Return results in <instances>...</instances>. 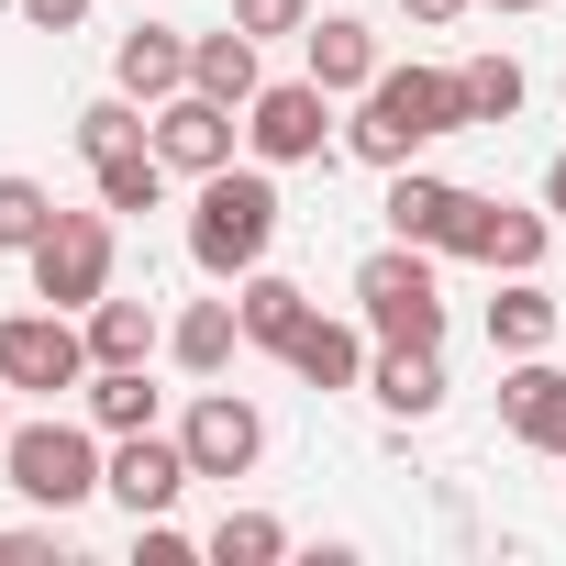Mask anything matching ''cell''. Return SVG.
<instances>
[{"label": "cell", "instance_id": "obj_32", "mask_svg": "<svg viewBox=\"0 0 566 566\" xmlns=\"http://www.w3.org/2000/svg\"><path fill=\"white\" fill-rule=\"evenodd\" d=\"M400 12H411V23H422V34H444V23H455V12H478V0H400Z\"/></svg>", "mask_w": 566, "mask_h": 566}, {"label": "cell", "instance_id": "obj_21", "mask_svg": "<svg viewBox=\"0 0 566 566\" xmlns=\"http://www.w3.org/2000/svg\"><path fill=\"white\" fill-rule=\"evenodd\" d=\"M189 90H211V101H255L266 90V67H255V34L244 23H222V34H189Z\"/></svg>", "mask_w": 566, "mask_h": 566}, {"label": "cell", "instance_id": "obj_8", "mask_svg": "<svg viewBox=\"0 0 566 566\" xmlns=\"http://www.w3.org/2000/svg\"><path fill=\"white\" fill-rule=\"evenodd\" d=\"M145 145H156L178 178H211V167H233L244 112H233V101H211V90H178V101H156V112H145Z\"/></svg>", "mask_w": 566, "mask_h": 566}, {"label": "cell", "instance_id": "obj_1", "mask_svg": "<svg viewBox=\"0 0 566 566\" xmlns=\"http://www.w3.org/2000/svg\"><path fill=\"white\" fill-rule=\"evenodd\" d=\"M444 134H467L455 67H378V78L356 90V123H345V145H356L367 167H422Z\"/></svg>", "mask_w": 566, "mask_h": 566}, {"label": "cell", "instance_id": "obj_7", "mask_svg": "<svg viewBox=\"0 0 566 566\" xmlns=\"http://www.w3.org/2000/svg\"><path fill=\"white\" fill-rule=\"evenodd\" d=\"M112 222H123V211H56V222H45V244L23 255V266H34V301L90 312V301L112 290Z\"/></svg>", "mask_w": 566, "mask_h": 566}, {"label": "cell", "instance_id": "obj_33", "mask_svg": "<svg viewBox=\"0 0 566 566\" xmlns=\"http://www.w3.org/2000/svg\"><path fill=\"white\" fill-rule=\"evenodd\" d=\"M544 211H555V233H566V156L544 167Z\"/></svg>", "mask_w": 566, "mask_h": 566}, {"label": "cell", "instance_id": "obj_19", "mask_svg": "<svg viewBox=\"0 0 566 566\" xmlns=\"http://www.w3.org/2000/svg\"><path fill=\"white\" fill-rule=\"evenodd\" d=\"M90 367H145L156 345H167V323H156V301H123V290H101L90 312Z\"/></svg>", "mask_w": 566, "mask_h": 566}, {"label": "cell", "instance_id": "obj_35", "mask_svg": "<svg viewBox=\"0 0 566 566\" xmlns=\"http://www.w3.org/2000/svg\"><path fill=\"white\" fill-rule=\"evenodd\" d=\"M0 433H12V411H0Z\"/></svg>", "mask_w": 566, "mask_h": 566}, {"label": "cell", "instance_id": "obj_27", "mask_svg": "<svg viewBox=\"0 0 566 566\" xmlns=\"http://www.w3.org/2000/svg\"><path fill=\"white\" fill-rule=\"evenodd\" d=\"M123 145H145V101H134V90H101V101H78V156L101 167V156H123Z\"/></svg>", "mask_w": 566, "mask_h": 566}, {"label": "cell", "instance_id": "obj_18", "mask_svg": "<svg viewBox=\"0 0 566 566\" xmlns=\"http://www.w3.org/2000/svg\"><path fill=\"white\" fill-rule=\"evenodd\" d=\"M233 312H244V345L290 356V334L312 323V290H301V277H277V266H255V277H233Z\"/></svg>", "mask_w": 566, "mask_h": 566}, {"label": "cell", "instance_id": "obj_9", "mask_svg": "<svg viewBox=\"0 0 566 566\" xmlns=\"http://www.w3.org/2000/svg\"><path fill=\"white\" fill-rule=\"evenodd\" d=\"M544 244H555V211H522V200L467 189V211H455V244H444V255H467V266H489V277H522V266H544Z\"/></svg>", "mask_w": 566, "mask_h": 566}, {"label": "cell", "instance_id": "obj_2", "mask_svg": "<svg viewBox=\"0 0 566 566\" xmlns=\"http://www.w3.org/2000/svg\"><path fill=\"white\" fill-rule=\"evenodd\" d=\"M277 244V167H211L189 178V266L200 277H255Z\"/></svg>", "mask_w": 566, "mask_h": 566}, {"label": "cell", "instance_id": "obj_31", "mask_svg": "<svg viewBox=\"0 0 566 566\" xmlns=\"http://www.w3.org/2000/svg\"><path fill=\"white\" fill-rule=\"evenodd\" d=\"M12 12H23L34 34H78V23H90V0H12Z\"/></svg>", "mask_w": 566, "mask_h": 566}, {"label": "cell", "instance_id": "obj_17", "mask_svg": "<svg viewBox=\"0 0 566 566\" xmlns=\"http://www.w3.org/2000/svg\"><path fill=\"white\" fill-rule=\"evenodd\" d=\"M290 378H301V389H323V400H334V389H367V334H356V323H334V312H312V323L290 334Z\"/></svg>", "mask_w": 566, "mask_h": 566}, {"label": "cell", "instance_id": "obj_4", "mask_svg": "<svg viewBox=\"0 0 566 566\" xmlns=\"http://www.w3.org/2000/svg\"><path fill=\"white\" fill-rule=\"evenodd\" d=\"M356 312L378 345H444V277H433V244H378L356 266Z\"/></svg>", "mask_w": 566, "mask_h": 566}, {"label": "cell", "instance_id": "obj_22", "mask_svg": "<svg viewBox=\"0 0 566 566\" xmlns=\"http://www.w3.org/2000/svg\"><path fill=\"white\" fill-rule=\"evenodd\" d=\"M233 345H244V312H233V301H189V312L167 323V356H178L189 378H222Z\"/></svg>", "mask_w": 566, "mask_h": 566}, {"label": "cell", "instance_id": "obj_12", "mask_svg": "<svg viewBox=\"0 0 566 566\" xmlns=\"http://www.w3.org/2000/svg\"><path fill=\"white\" fill-rule=\"evenodd\" d=\"M500 422H511V444H533V455L566 467V367L511 356V378H500Z\"/></svg>", "mask_w": 566, "mask_h": 566}, {"label": "cell", "instance_id": "obj_13", "mask_svg": "<svg viewBox=\"0 0 566 566\" xmlns=\"http://www.w3.org/2000/svg\"><path fill=\"white\" fill-rule=\"evenodd\" d=\"M378 67H389V56H378V23H356V12H312V34H301V78H323L334 101H356Z\"/></svg>", "mask_w": 566, "mask_h": 566}, {"label": "cell", "instance_id": "obj_14", "mask_svg": "<svg viewBox=\"0 0 566 566\" xmlns=\"http://www.w3.org/2000/svg\"><path fill=\"white\" fill-rule=\"evenodd\" d=\"M367 400L389 422H433L444 411V345H378L367 356Z\"/></svg>", "mask_w": 566, "mask_h": 566}, {"label": "cell", "instance_id": "obj_20", "mask_svg": "<svg viewBox=\"0 0 566 566\" xmlns=\"http://www.w3.org/2000/svg\"><path fill=\"white\" fill-rule=\"evenodd\" d=\"M555 323H566V312H555V290H544L533 266H522V277H500V301H489V345H500V356H544V345H555Z\"/></svg>", "mask_w": 566, "mask_h": 566}, {"label": "cell", "instance_id": "obj_23", "mask_svg": "<svg viewBox=\"0 0 566 566\" xmlns=\"http://www.w3.org/2000/svg\"><path fill=\"white\" fill-rule=\"evenodd\" d=\"M522 90H533V78H522V56H500V45H489V56H467V67H455V101H467V134H500V123L522 112Z\"/></svg>", "mask_w": 566, "mask_h": 566}, {"label": "cell", "instance_id": "obj_10", "mask_svg": "<svg viewBox=\"0 0 566 566\" xmlns=\"http://www.w3.org/2000/svg\"><path fill=\"white\" fill-rule=\"evenodd\" d=\"M200 467H189V444L178 433H112V478H101V500H123L134 522H156V511H178V489H189Z\"/></svg>", "mask_w": 566, "mask_h": 566}, {"label": "cell", "instance_id": "obj_26", "mask_svg": "<svg viewBox=\"0 0 566 566\" xmlns=\"http://www.w3.org/2000/svg\"><path fill=\"white\" fill-rule=\"evenodd\" d=\"M78 400H90L101 433H145V422H156V378H145V367H90Z\"/></svg>", "mask_w": 566, "mask_h": 566}, {"label": "cell", "instance_id": "obj_29", "mask_svg": "<svg viewBox=\"0 0 566 566\" xmlns=\"http://www.w3.org/2000/svg\"><path fill=\"white\" fill-rule=\"evenodd\" d=\"M233 23L266 45V34H312V0H233Z\"/></svg>", "mask_w": 566, "mask_h": 566}, {"label": "cell", "instance_id": "obj_24", "mask_svg": "<svg viewBox=\"0 0 566 566\" xmlns=\"http://www.w3.org/2000/svg\"><path fill=\"white\" fill-rule=\"evenodd\" d=\"M167 178H178V167H167L156 145H123V156H101V167H90L101 211H156V200H167Z\"/></svg>", "mask_w": 566, "mask_h": 566}, {"label": "cell", "instance_id": "obj_3", "mask_svg": "<svg viewBox=\"0 0 566 566\" xmlns=\"http://www.w3.org/2000/svg\"><path fill=\"white\" fill-rule=\"evenodd\" d=\"M0 478H12L34 511H78V500H101V478H112V433L101 422H12L0 433Z\"/></svg>", "mask_w": 566, "mask_h": 566}, {"label": "cell", "instance_id": "obj_30", "mask_svg": "<svg viewBox=\"0 0 566 566\" xmlns=\"http://www.w3.org/2000/svg\"><path fill=\"white\" fill-rule=\"evenodd\" d=\"M134 555H145V566H189V533L156 511V522H134Z\"/></svg>", "mask_w": 566, "mask_h": 566}, {"label": "cell", "instance_id": "obj_28", "mask_svg": "<svg viewBox=\"0 0 566 566\" xmlns=\"http://www.w3.org/2000/svg\"><path fill=\"white\" fill-rule=\"evenodd\" d=\"M45 222H56L45 178H0V255H34V244H45Z\"/></svg>", "mask_w": 566, "mask_h": 566}, {"label": "cell", "instance_id": "obj_11", "mask_svg": "<svg viewBox=\"0 0 566 566\" xmlns=\"http://www.w3.org/2000/svg\"><path fill=\"white\" fill-rule=\"evenodd\" d=\"M178 444H189V467H200V478H244V467L266 455V411H255V400H233V389H200V400L178 411Z\"/></svg>", "mask_w": 566, "mask_h": 566}, {"label": "cell", "instance_id": "obj_25", "mask_svg": "<svg viewBox=\"0 0 566 566\" xmlns=\"http://www.w3.org/2000/svg\"><path fill=\"white\" fill-rule=\"evenodd\" d=\"M200 555L211 566H277V555H290V522H277V511H222L200 533Z\"/></svg>", "mask_w": 566, "mask_h": 566}, {"label": "cell", "instance_id": "obj_5", "mask_svg": "<svg viewBox=\"0 0 566 566\" xmlns=\"http://www.w3.org/2000/svg\"><path fill=\"white\" fill-rule=\"evenodd\" d=\"M0 389H34V400H67L90 389V323L78 312H0Z\"/></svg>", "mask_w": 566, "mask_h": 566}, {"label": "cell", "instance_id": "obj_34", "mask_svg": "<svg viewBox=\"0 0 566 566\" xmlns=\"http://www.w3.org/2000/svg\"><path fill=\"white\" fill-rule=\"evenodd\" d=\"M478 12H544V0H478Z\"/></svg>", "mask_w": 566, "mask_h": 566}, {"label": "cell", "instance_id": "obj_6", "mask_svg": "<svg viewBox=\"0 0 566 566\" xmlns=\"http://www.w3.org/2000/svg\"><path fill=\"white\" fill-rule=\"evenodd\" d=\"M323 145H334V90L323 78H266L244 101V156L255 167H312Z\"/></svg>", "mask_w": 566, "mask_h": 566}, {"label": "cell", "instance_id": "obj_16", "mask_svg": "<svg viewBox=\"0 0 566 566\" xmlns=\"http://www.w3.org/2000/svg\"><path fill=\"white\" fill-rule=\"evenodd\" d=\"M378 211H389V233H400V244H433V255H444V244H455L467 189H455V178H422V167H389V200H378Z\"/></svg>", "mask_w": 566, "mask_h": 566}, {"label": "cell", "instance_id": "obj_15", "mask_svg": "<svg viewBox=\"0 0 566 566\" xmlns=\"http://www.w3.org/2000/svg\"><path fill=\"white\" fill-rule=\"evenodd\" d=\"M112 90H134L145 112L178 101V90H189V34H178V23H134V34L112 45Z\"/></svg>", "mask_w": 566, "mask_h": 566}]
</instances>
